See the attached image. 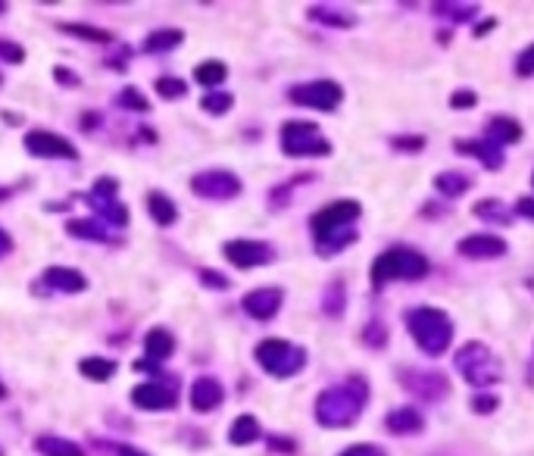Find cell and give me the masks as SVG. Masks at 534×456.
<instances>
[{
	"label": "cell",
	"instance_id": "obj_1",
	"mask_svg": "<svg viewBox=\"0 0 534 456\" xmlns=\"http://www.w3.org/2000/svg\"><path fill=\"white\" fill-rule=\"evenodd\" d=\"M363 216L360 200H335V204L322 207L313 219V238H316V250L322 257H335L344 247H350L356 241V222Z\"/></svg>",
	"mask_w": 534,
	"mask_h": 456
},
{
	"label": "cell",
	"instance_id": "obj_2",
	"mask_svg": "<svg viewBox=\"0 0 534 456\" xmlns=\"http://www.w3.org/2000/svg\"><path fill=\"white\" fill-rule=\"evenodd\" d=\"M369 403V385L366 378L350 375L347 382L325 388L316 397V422L322 428H347L360 419V413Z\"/></svg>",
	"mask_w": 534,
	"mask_h": 456
},
{
	"label": "cell",
	"instance_id": "obj_3",
	"mask_svg": "<svg viewBox=\"0 0 534 456\" xmlns=\"http://www.w3.org/2000/svg\"><path fill=\"white\" fill-rule=\"evenodd\" d=\"M406 332L413 335L416 347L425 353V357H441L447 353L450 341H453V322L444 310L438 307H413L403 316Z\"/></svg>",
	"mask_w": 534,
	"mask_h": 456
},
{
	"label": "cell",
	"instance_id": "obj_4",
	"mask_svg": "<svg viewBox=\"0 0 534 456\" xmlns=\"http://www.w3.org/2000/svg\"><path fill=\"white\" fill-rule=\"evenodd\" d=\"M431 272V263L413 247H391L378 253L372 263V285L385 288L388 282H419Z\"/></svg>",
	"mask_w": 534,
	"mask_h": 456
},
{
	"label": "cell",
	"instance_id": "obj_5",
	"mask_svg": "<svg viewBox=\"0 0 534 456\" xmlns=\"http://www.w3.org/2000/svg\"><path fill=\"white\" fill-rule=\"evenodd\" d=\"M456 369H460V375L466 378V382L472 388H481V391H488L494 388L500 378H503V366H500V357L488 347V344H481V341H469L463 344V350L456 353Z\"/></svg>",
	"mask_w": 534,
	"mask_h": 456
},
{
	"label": "cell",
	"instance_id": "obj_6",
	"mask_svg": "<svg viewBox=\"0 0 534 456\" xmlns=\"http://www.w3.org/2000/svg\"><path fill=\"white\" fill-rule=\"evenodd\" d=\"M253 357H257L263 372L272 375V378H291V375L303 372V366H307V350L285 341V338L260 341L257 350H253Z\"/></svg>",
	"mask_w": 534,
	"mask_h": 456
},
{
	"label": "cell",
	"instance_id": "obj_7",
	"mask_svg": "<svg viewBox=\"0 0 534 456\" xmlns=\"http://www.w3.org/2000/svg\"><path fill=\"white\" fill-rule=\"evenodd\" d=\"M282 150L288 157H328L332 154V141L319 132L316 122H285Z\"/></svg>",
	"mask_w": 534,
	"mask_h": 456
},
{
	"label": "cell",
	"instance_id": "obj_8",
	"mask_svg": "<svg viewBox=\"0 0 534 456\" xmlns=\"http://www.w3.org/2000/svg\"><path fill=\"white\" fill-rule=\"evenodd\" d=\"M291 104L297 107H307V110H319V113H332L341 107L344 100V88L332 79H316V82H303V85H294L288 91Z\"/></svg>",
	"mask_w": 534,
	"mask_h": 456
},
{
	"label": "cell",
	"instance_id": "obj_9",
	"mask_svg": "<svg viewBox=\"0 0 534 456\" xmlns=\"http://www.w3.org/2000/svg\"><path fill=\"white\" fill-rule=\"evenodd\" d=\"M191 191L203 200H235L244 185L235 172H228V169H207V172H197L194 179H191Z\"/></svg>",
	"mask_w": 534,
	"mask_h": 456
},
{
	"label": "cell",
	"instance_id": "obj_10",
	"mask_svg": "<svg viewBox=\"0 0 534 456\" xmlns=\"http://www.w3.org/2000/svg\"><path fill=\"white\" fill-rule=\"evenodd\" d=\"M222 257L238 269H257L275 260V247L257 238H235L222 244Z\"/></svg>",
	"mask_w": 534,
	"mask_h": 456
},
{
	"label": "cell",
	"instance_id": "obj_11",
	"mask_svg": "<svg viewBox=\"0 0 534 456\" xmlns=\"http://www.w3.org/2000/svg\"><path fill=\"white\" fill-rule=\"evenodd\" d=\"M25 150L41 160H79V150L66 135L47 132V129H32L25 135Z\"/></svg>",
	"mask_w": 534,
	"mask_h": 456
},
{
	"label": "cell",
	"instance_id": "obj_12",
	"mask_svg": "<svg viewBox=\"0 0 534 456\" xmlns=\"http://www.w3.org/2000/svg\"><path fill=\"white\" fill-rule=\"evenodd\" d=\"M400 385L406 391H413L416 397L428 400V403H435V400H444L450 394V382L441 375V372H410V369H403L400 372Z\"/></svg>",
	"mask_w": 534,
	"mask_h": 456
},
{
	"label": "cell",
	"instance_id": "obj_13",
	"mask_svg": "<svg viewBox=\"0 0 534 456\" xmlns=\"http://www.w3.org/2000/svg\"><path fill=\"white\" fill-rule=\"evenodd\" d=\"M132 403L138 410H150V413L175 410L178 407V391L163 385V382H144L132 391Z\"/></svg>",
	"mask_w": 534,
	"mask_h": 456
},
{
	"label": "cell",
	"instance_id": "obj_14",
	"mask_svg": "<svg viewBox=\"0 0 534 456\" xmlns=\"http://www.w3.org/2000/svg\"><path fill=\"white\" fill-rule=\"evenodd\" d=\"M282 303H285V291L282 288H257V291L244 294L241 307H244L247 316L266 322V319H272L278 310H282Z\"/></svg>",
	"mask_w": 534,
	"mask_h": 456
},
{
	"label": "cell",
	"instance_id": "obj_15",
	"mask_svg": "<svg viewBox=\"0 0 534 456\" xmlns=\"http://www.w3.org/2000/svg\"><path fill=\"white\" fill-rule=\"evenodd\" d=\"M456 250L469 260H497L506 253V241L497 235H488V232H478V235H466L460 244H456Z\"/></svg>",
	"mask_w": 534,
	"mask_h": 456
},
{
	"label": "cell",
	"instance_id": "obj_16",
	"mask_svg": "<svg viewBox=\"0 0 534 456\" xmlns=\"http://www.w3.org/2000/svg\"><path fill=\"white\" fill-rule=\"evenodd\" d=\"M41 285L50 291H63V294H82V291H88V278H85V272L72 269V266H50L41 275Z\"/></svg>",
	"mask_w": 534,
	"mask_h": 456
},
{
	"label": "cell",
	"instance_id": "obj_17",
	"mask_svg": "<svg viewBox=\"0 0 534 456\" xmlns=\"http://www.w3.org/2000/svg\"><path fill=\"white\" fill-rule=\"evenodd\" d=\"M453 150H456V154H466V157L481 160V163H485L491 172L503 169V163H506V157H503V147H497V144H494V141H488V138L456 141V144H453Z\"/></svg>",
	"mask_w": 534,
	"mask_h": 456
},
{
	"label": "cell",
	"instance_id": "obj_18",
	"mask_svg": "<svg viewBox=\"0 0 534 456\" xmlns=\"http://www.w3.org/2000/svg\"><path fill=\"white\" fill-rule=\"evenodd\" d=\"M222 400H225V388L216 382V378H210V375L197 378V382L191 385V407H194L197 413H213V410H219Z\"/></svg>",
	"mask_w": 534,
	"mask_h": 456
},
{
	"label": "cell",
	"instance_id": "obj_19",
	"mask_svg": "<svg viewBox=\"0 0 534 456\" xmlns=\"http://www.w3.org/2000/svg\"><path fill=\"white\" fill-rule=\"evenodd\" d=\"M85 204L97 213V222H110V225H129V207H122L116 197H97L88 194Z\"/></svg>",
	"mask_w": 534,
	"mask_h": 456
},
{
	"label": "cell",
	"instance_id": "obj_20",
	"mask_svg": "<svg viewBox=\"0 0 534 456\" xmlns=\"http://www.w3.org/2000/svg\"><path fill=\"white\" fill-rule=\"evenodd\" d=\"M385 425L391 435H419L425 428V419L416 407H397L394 413H388Z\"/></svg>",
	"mask_w": 534,
	"mask_h": 456
},
{
	"label": "cell",
	"instance_id": "obj_21",
	"mask_svg": "<svg viewBox=\"0 0 534 456\" xmlns=\"http://www.w3.org/2000/svg\"><path fill=\"white\" fill-rule=\"evenodd\" d=\"M522 135H525L522 122L513 119V116H494V119L488 122V141H494L497 147H503V144H519Z\"/></svg>",
	"mask_w": 534,
	"mask_h": 456
},
{
	"label": "cell",
	"instance_id": "obj_22",
	"mask_svg": "<svg viewBox=\"0 0 534 456\" xmlns=\"http://www.w3.org/2000/svg\"><path fill=\"white\" fill-rule=\"evenodd\" d=\"M147 213H150V219H154L157 225H175V219H178V207H175V200L169 197V194H163V191H150L147 194Z\"/></svg>",
	"mask_w": 534,
	"mask_h": 456
},
{
	"label": "cell",
	"instance_id": "obj_23",
	"mask_svg": "<svg viewBox=\"0 0 534 456\" xmlns=\"http://www.w3.org/2000/svg\"><path fill=\"white\" fill-rule=\"evenodd\" d=\"M144 350H147V357L154 360V363L169 360L172 353H175V338H172V332H166V328H150L147 338H144Z\"/></svg>",
	"mask_w": 534,
	"mask_h": 456
},
{
	"label": "cell",
	"instance_id": "obj_24",
	"mask_svg": "<svg viewBox=\"0 0 534 456\" xmlns=\"http://www.w3.org/2000/svg\"><path fill=\"white\" fill-rule=\"evenodd\" d=\"M260 435H263V428H260L257 416H250V413H241L232 422V428H228V441H232L235 447H247L253 441H260Z\"/></svg>",
	"mask_w": 534,
	"mask_h": 456
},
{
	"label": "cell",
	"instance_id": "obj_25",
	"mask_svg": "<svg viewBox=\"0 0 534 456\" xmlns=\"http://www.w3.org/2000/svg\"><path fill=\"white\" fill-rule=\"evenodd\" d=\"M35 450L41 456H85V450L79 444L69 438H60V435H41L35 441Z\"/></svg>",
	"mask_w": 534,
	"mask_h": 456
},
{
	"label": "cell",
	"instance_id": "obj_26",
	"mask_svg": "<svg viewBox=\"0 0 534 456\" xmlns=\"http://www.w3.org/2000/svg\"><path fill=\"white\" fill-rule=\"evenodd\" d=\"M313 22H322V25H332V29H353L356 25V16L347 13V10H338V7H325V4H316L307 10Z\"/></svg>",
	"mask_w": 534,
	"mask_h": 456
},
{
	"label": "cell",
	"instance_id": "obj_27",
	"mask_svg": "<svg viewBox=\"0 0 534 456\" xmlns=\"http://www.w3.org/2000/svg\"><path fill=\"white\" fill-rule=\"evenodd\" d=\"M66 232L72 238H82V241H110L107 225L97 222V219H69L66 222Z\"/></svg>",
	"mask_w": 534,
	"mask_h": 456
},
{
	"label": "cell",
	"instance_id": "obj_28",
	"mask_svg": "<svg viewBox=\"0 0 534 456\" xmlns=\"http://www.w3.org/2000/svg\"><path fill=\"white\" fill-rule=\"evenodd\" d=\"M60 32L79 38V41H88V44H113L116 35L107 32V29H94V25H85V22H63Z\"/></svg>",
	"mask_w": 534,
	"mask_h": 456
},
{
	"label": "cell",
	"instance_id": "obj_29",
	"mask_svg": "<svg viewBox=\"0 0 534 456\" xmlns=\"http://www.w3.org/2000/svg\"><path fill=\"white\" fill-rule=\"evenodd\" d=\"M182 41H185L182 29H157V32H150L144 38V50H147V54H166V50L178 47Z\"/></svg>",
	"mask_w": 534,
	"mask_h": 456
},
{
	"label": "cell",
	"instance_id": "obj_30",
	"mask_svg": "<svg viewBox=\"0 0 534 456\" xmlns=\"http://www.w3.org/2000/svg\"><path fill=\"white\" fill-rule=\"evenodd\" d=\"M194 79L203 88H219L228 79V66L222 60H203V63L194 66Z\"/></svg>",
	"mask_w": 534,
	"mask_h": 456
},
{
	"label": "cell",
	"instance_id": "obj_31",
	"mask_svg": "<svg viewBox=\"0 0 534 456\" xmlns=\"http://www.w3.org/2000/svg\"><path fill=\"white\" fill-rule=\"evenodd\" d=\"M472 188V179L463 172H441L435 175V191L444 194V197H460Z\"/></svg>",
	"mask_w": 534,
	"mask_h": 456
},
{
	"label": "cell",
	"instance_id": "obj_32",
	"mask_svg": "<svg viewBox=\"0 0 534 456\" xmlns=\"http://www.w3.org/2000/svg\"><path fill=\"white\" fill-rule=\"evenodd\" d=\"M472 213L478 219H488V222H497V225H510L513 222V210L506 204H500V200H494V197L478 200V204L472 207Z\"/></svg>",
	"mask_w": 534,
	"mask_h": 456
},
{
	"label": "cell",
	"instance_id": "obj_33",
	"mask_svg": "<svg viewBox=\"0 0 534 456\" xmlns=\"http://www.w3.org/2000/svg\"><path fill=\"white\" fill-rule=\"evenodd\" d=\"M79 372L85 378H91V382H110V378L116 375V363L107 360V357H85L79 363Z\"/></svg>",
	"mask_w": 534,
	"mask_h": 456
},
{
	"label": "cell",
	"instance_id": "obj_34",
	"mask_svg": "<svg viewBox=\"0 0 534 456\" xmlns=\"http://www.w3.org/2000/svg\"><path fill=\"white\" fill-rule=\"evenodd\" d=\"M435 16H444L450 22H472L478 16V4H450V0H444V4H435Z\"/></svg>",
	"mask_w": 534,
	"mask_h": 456
},
{
	"label": "cell",
	"instance_id": "obj_35",
	"mask_svg": "<svg viewBox=\"0 0 534 456\" xmlns=\"http://www.w3.org/2000/svg\"><path fill=\"white\" fill-rule=\"evenodd\" d=\"M232 104H235V97L228 91H210L207 97L200 100V107L207 110L210 116H225L228 110H232Z\"/></svg>",
	"mask_w": 534,
	"mask_h": 456
},
{
	"label": "cell",
	"instance_id": "obj_36",
	"mask_svg": "<svg viewBox=\"0 0 534 456\" xmlns=\"http://www.w3.org/2000/svg\"><path fill=\"white\" fill-rule=\"evenodd\" d=\"M154 91L163 97V100H178V97H185L188 94V85L182 79H172V75H163V79H157Z\"/></svg>",
	"mask_w": 534,
	"mask_h": 456
},
{
	"label": "cell",
	"instance_id": "obj_37",
	"mask_svg": "<svg viewBox=\"0 0 534 456\" xmlns=\"http://www.w3.org/2000/svg\"><path fill=\"white\" fill-rule=\"evenodd\" d=\"M116 104L125 107V110H135V113H147V110H150V100H147L138 88H125V91L116 97Z\"/></svg>",
	"mask_w": 534,
	"mask_h": 456
},
{
	"label": "cell",
	"instance_id": "obj_38",
	"mask_svg": "<svg viewBox=\"0 0 534 456\" xmlns=\"http://www.w3.org/2000/svg\"><path fill=\"white\" fill-rule=\"evenodd\" d=\"M322 307H325L328 316H341V313H344V285H341V282H335L332 288L325 291Z\"/></svg>",
	"mask_w": 534,
	"mask_h": 456
},
{
	"label": "cell",
	"instance_id": "obj_39",
	"mask_svg": "<svg viewBox=\"0 0 534 456\" xmlns=\"http://www.w3.org/2000/svg\"><path fill=\"white\" fill-rule=\"evenodd\" d=\"M497 407H500L497 394H488V391H478L475 400H472V410H475L478 416H488V413H494Z\"/></svg>",
	"mask_w": 534,
	"mask_h": 456
},
{
	"label": "cell",
	"instance_id": "obj_40",
	"mask_svg": "<svg viewBox=\"0 0 534 456\" xmlns=\"http://www.w3.org/2000/svg\"><path fill=\"white\" fill-rule=\"evenodd\" d=\"M391 147L406 150V154H419V150L425 147V138L422 135H397V138H391Z\"/></svg>",
	"mask_w": 534,
	"mask_h": 456
},
{
	"label": "cell",
	"instance_id": "obj_41",
	"mask_svg": "<svg viewBox=\"0 0 534 456\" xmlns=\"http://www.w3.org/2000/svg\"><path fill=\"white\" fill-rule=\"evenodd\" d=\"M0 60L4 63H22L25 60V50L16 44V41H10V38H0Z\"/></svg>",
	"mask_w": 534,
	"mask_h": 456
},
{
	"label": "cell",
	"instance_id": "obj_42",
	"mask_svg": "<svg viewBox=\"0 0 534 456\" xmlns=\"http://www.w3.org/2000/svg\"><path fill=\"white\" fill-rule=\"evenodd\" d=\"M475 104H478V97H475V91H469V88L450 94V107H453V110H469V107H475Z\"/></svg>",
	"mask_w": 534,
	"mask_h": 456
},
{
	"label": "cell",
	"instance_id": "obj_43",
	"mask_svg": "<svg viewBox=\"0 0 534 456\" xmlns=\"http://www.w3.org/2000/svg\"><path fill=\"white\" fill-rule=\"evenodd\" d=\"M516 72L522 75V79H528V75H534V44H528L519 60H516Z\"/></svg>",
	"mask_w": 534,
	"mask_h": 456
},
{
	"label": "cell",
	"instance_id": "obj_44",
	"mask_svg": "<svg viewBox=\"0 0 534 456\" xmlns=\"http://www.w3.org/2000/svg\"><path fill=\"white\" fill-rule=\"evenodd\" d=\"M338 456H388V453L381 450V447H375V444H356V447H347Z\"/></svg>",
	"mask_w": 534,
	"mask_h": 456
},
{
	"label": "cell",
	"instance_id": "obj_45",
	"mask_svg": "<svg viewBox=\"0 0 534 456\" xmlns=\"http://www.w3.org/2000/svg\"><path fill=\"white\" fill-rule=\"evenodd\" d=\"M116 191H119V182H116V179H97V182H94V194H97V197H116Z\"/></svg>",
	"mask_w": 534,
	"mask_h": 456
},
{
	"label": "cell",
	"instance_id": "obj_46",
	"mask_svg": "<svg viewBox=\"0 0 534 456\" xmlns=\"http://www.w3.org/2000/svg\"><path fill=\"white\" fill-rule=\"evenodd\" d=\"M200 282H207L210 288H222V291L228 288V278H225V275H216V272H210V269L200 272Z\"/></svg>",
	"mask_w": 534,
	"mask_h": 456
},
{
	"label": "cell",
	"instance_id": "obj_47",
	"mask_svg": "<svg viewBox=\"0 0 534 456\" xmlns=\"http://www.w3.org/2000/svg\"><path fill=\"white\" fill-rule=\"evenodd\" d=\"M516 213L534 222V197H522L519 204H516Z\"/></svg>",
	"mask_w": 534,
	"mask_h": 456
},
{
	"label": "cell",
	"instance_id": "obj_48",
	"mask_svg": "<svg viewBox=\"0 0 534 456\" xmlns=\"http://www.w3.org/2000/svg\"><path fill=\"white\" fill-rule=\"evenodd\" d=\"M10 253H13V238H10L7 228H0V260L10 257Z\"/></svg>",
	"mask_w": 534,
	"mask_h": 456
},
{
	"label": "cell",
	"instance_id": "obj_49",
	"mask_svg": "<svg viewBox=\"0 0 534 456\" xmlns=\"http://www.w3.org/2000/svg\"><path fill=\"white\" fill-rule=\"evenodd\" d=\"M57 79L66 82V85H79V75H69L66 69H57Z\"/></svg>",
	"mask_w": 534,
	"mask_h": 456
},
{
	"label": "cell",
	"instance_id": "obj_50",
	"mask_svg": "<svg viewBox=\"0 0 534 456\" xmlns=\"http://www.w3.org/2000/svg\"><path fill=\"white\" fill-rule=\"evenodd\" d=\"M494 29V19H488V22H481L478 29H475V35H485V32H491Z\"/></svg>",
	"mask_w": 534,
	"mask_h": 456
},
{
	"label": "cell",
	"instance_id": "obj_51",
	"mask_svg": "<svg viewBox=\"0 0 534 456\" xmlns=\"http://www.w3.org/2000/svg\"><path fill=\"white\" fill-rule=\"evenodd\" d=\"M119 456H147V453H141L135 447H119Z\"/></svg>",
	"mask_w": 534,
	"mask_h": 456
},
{
	"label": "cell",
	"instance_id": "obj_52",
	"mask_svg": "<svg viewBox=\"0 0 534 456\" xmlns=\"http://www.w3.org/2000/svg\"><path fill=\"white\" fill-rule=\"evenodd\" d=\"M10 197V191H4V188H0V200H7Z\"/></svg>",
	"mask_w": 534,
	"mask_h": 456
},
{
	"label": "cell",
	"instance_id": "obj_53",
	"mask_svg": "<svg viewBox=\"0 0 534 456\" xmlns=\"http://www.w3.org/2000/svg\"><path fill=\"white\" fill-rule=\"evenodd\" d=\"M7 13V4H4V0H0V16H4Z\"/></svg>",
	"mask_w": 534,
	"mask_h": 456
},
{
	"label": "cell",
	"instance_id": "obj_54",
	"mask_svg": "<svg viewBox=\"0 0 534 456\" xmlns=\"http://www.w3.org/2000/svg\"><path fill=\"white\" fill-rule=\"evenodd\" d=\"M0 85H4V75H0Z\"/></svg>",
	"mask_w": 534,
	"mask_h": 456
},
{
	"label": "cell",
	"instance_id": "obj_55",
	"mask_svg": "<svg viewBox=\"0 0 534 456\" xmlns=\"http://www.w3.org/2000/svg\"><path fill=\"white\" fill-rule=\"evenodd\" d=\"M531 185H534V172H531Z\"/></svg>",
	"mask_w": 534,
	"mask_h": 456
},
{
	"label": "cell",
	"instance_id": "obj_56",
	"mask_svg": "<svg viewBox=\"0 0 534 456\" xmlns=\"http://www.w3.org/2000/svg\"><path fill=\"white\" fill-rule=\"evenodd\" d=\"M0 456H4V450H0Z\"/></svg>",
	"mask_w": 534,
	"mask_h": 456
}]
</instances>
